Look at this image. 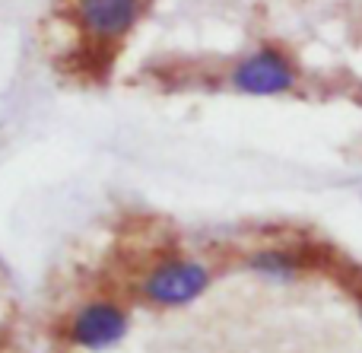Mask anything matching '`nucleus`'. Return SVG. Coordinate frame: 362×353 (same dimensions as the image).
Returning a JSON list of instances; mask_svg holds the SVG:
<instances>
[{
  "label": "nucleus",
  "mask_w": 362,
  "mask_h": 353,
  "mask_svg": "<svg viewBox=\"0 0 362 353\" xmlns=\"http://www.w3.org/2000/svg\"><path fill=\"white\" fill-rule=\"evenodd\" d=\"M245 267L270 284H296L312 271V261L302 248L293 245H261L245 255Z\"/></svg>",
  "instance_id": "39448f33"
},
{
  "label": "nucleus",
  "mask_w": 362,
  "mask_h": 353,
  "mask_svg": "<svg viewBox=\"0 0 362 353\" xmlns=\"http://www.w3.org/2000/svg\"><path fill=\"white\" fill-rule=\"evenodd\" d=\"M216 280L210 261L194 255H165L150 265L137 280V293L153 309H185L194 306Z\"/></svg>",
  "instance_id": "f257e3e1"
},
{
  "label": "nucleus",
  "mask_w": 362,
  "mask_h": 353,
  "mask_svg": "<svg viewBox=\"0 0 362 353\" xmlns=\"http://www.w3.org/2000/svg\"><path fill=\"white\" fill-rule=\"evenodd\" d=\"M232 93L251 96V99H276L299 89L302 67L283 45L261 42L242 57H235L226 76Z\"/></svg>",
  "instance_id": "f03ea898"
},
{
  "label": "nucleus",
  "mask_w": 362,
  "mask_h": 353,
  "mask_svg": "<svg viewBox=\"0 0 362 353\" xmlns=\"http://www.w3.org/2000/svg\"><path fill=\"white\" fill-rule=\"evenodd\" d=\"M150 0H74V25L93 45H118L140 25Z\"/></svg>",
  "instance_id": "20e7f679"
},
{
  "label": "nucleus",
  "mask_w": 362,
  "mask_h": 353,
  "mask_svg": "<svg viewBox=\"0 0 362 353\" xmlns=\"http://www.w3.org/2000/svg\"><path fill=\"white\" fill-rule=\"evenodd\" d=\"M353 303H356V316H359V322H362V284L353 290Z\"/></svg>",
  "instance_id": "423d86ee"
},
{
  "label": "nucleus",
  "mask_w": 362,
  "mask_h": 353,
  "mask_svg": "<svg viewBox=\"0 0 362 353\" xmlns=\"http://www.w3.org/2000/svg\"><path fill=\"white\" fill-rule=\"evenodd\" d=\"M131 331V306H124L115 296H95L76 306L64 322V337L67 344L80 350H112Z\"/></svg>",
  "instance_id": "7ed1b4c3"
}]
</instances>
